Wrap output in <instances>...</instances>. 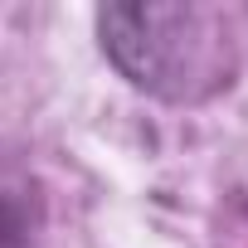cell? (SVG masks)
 <instances>
[{"instance_id":"obj_2","label":"cell","mask_w":248,"mask_h":248,"mask_svg":"<svg viewBox=\"0 0 248 248\" xmlns=\"http://www.w3.org/2000/svg\"><path fill=\"white\" fill-rule=\"evenodd\" d=\"M44 233V190L30 161L0 146V248H34Z\"/></svg>"},{"instance_id":"obj_1","label":"cell","mask_w":248,"mask_h":248,"mask_svg":"<svg viewBox=\"0 0 248 248\" xmlns=\"http://www.w3.org/2000/svg\"><path fill=\"white\" fill-rule=\"evenodd\" d=\"M107 59L141 93L166 102H200L233 83L238 34L233 15L195 0H146V5L97 10Z\"/></svg>"}]
</instances>
